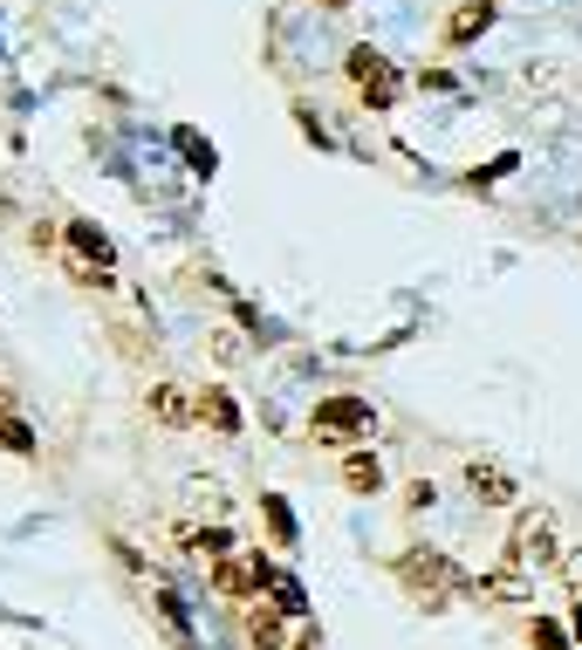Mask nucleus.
Segmentation results:
<instances>
[{
    "label": "nucleus",
    "instance_id": "1",
    "mask_svg": "<svg viewBox=\"0 0 582 650\" xmlns=\"http://www.w3.org/2000/svg\"><path fill=\"white\" fill-rule=\"evenodd\" d=\"M508 568H562V528H555L548 507H521L508 528Z\"/></svg>",
    "mask_w": 582,
    "mask_h": 650
},
{
    "label": "nucleus",
    "instance_id": "2",
    "mask_svg": "<svg viewBox=\"0 0 582 650\" xmlns=\"http://www.w3.org/2000/svg\"><path fill=\"white\" fill-rule=\"evenodd\" d=\"M309 432L329 438V446H349V438H370V432H377V411H370L364 398H322V404L309 411Z\"/></svg>",
    "mask_w": 582,
    "mask_h": 650
},
{
    "label": "nucleus",
    "instance_id": "3",
    "mask_svg": "<svg viewBox=\"0 0 582 650\" xmlns=\"http://www.w3.org/2000/svg\"><path fill=\"white\" fill-rule=\"evenodd\" d=\"M349 83L370 96V110H391L397 103V69L377 56V48H349Z\"/></svg>",
    "mask_w": 582,
    "mask_h": 650
},
{
    "label": "nucleus",
    "instance_id": "4",
    "mask_svg": "<svg viewBox=\"0 0 582 650\" xmlns=\"http://www.w3.org/2000/svg\"><path fill=\"white\" fill-rule=\"evenodd\" d=\"M466 493H473L479 507H514V500H521V480H514L500 459H473V465H466Z\"/></svg>",
    "mask_w": 582,
    "mask_h": 650
},
{
    "label": "nucleus",
    "instance_id": "5",
    "mask_svg": "<svg viewBox=\"0 0 582 650\" xmlns=\"http://www.w3.org/2000/svg\"><path fill=\"white\" fill-rule=\"evenodd\" d=\"M69 247L83 253V268H75L83 281H104V274L117 268V247H110V240H104V233H96L90 220H75V226H69Z\"/></svg>",
    "mask_w": 582,
    "mask_h": 650
},
{
    "label": "nucleus",
    "instance_id": "6",
    "mask_svg": "<svg viewBox=\"0 0 582 650\" xmlns=\"http://www.w3.org/2000/svg\"><path fill=\"white\" fill-rule=\"evenodd\" d=\"M487 28H494V0H460L446 21V48H473Z\"/></svg>",
    "mask_w": 582,
    "mask_h": 650
},
{
    "label": "nucleus",
    "instance_id": "7",
    "mask_svg": "<svg viewBox=\"0 0 582 650\" xmlns=\"http://www.w3.org/2000/svg\"><path fill=\"white\" fill-rule=\"evenodd\" d=\"M261 589H268V603L282 610L288 623H301V616H309V595H301V582L288 576V568H268V582H261Z\"/></svg>",
    "mask_w": 582,
    "mask_h": 650
},
{
    "label": "nucleus",
    "instance_id": "8",
    "mask_svg": "<svg viewBox=\"0 0 582 650\" xmlns=\"http://www.w3.org/2000/svg\"><path fill=\"white\" fill-rule=\"evenodd\" d=\"M473 595H487V603H527L535 589H527L521 568H494V576H479V582H473Z\"/></svg>",
    "mask_w": 582,
    "mask_h": 650
},
{
    "label": "nucleus",
    "instance_id": "9",
    "mask_svg": "<svg viewBox=\"0 0 582 650\" xmlns=\"http://www.w3.org/2000/svg\"><path fill=\"white\" fill-rule=\"evenodd\" d=\"M282 610H274L268 603V595H261V603H247V637H254V650H282Z\"/></svg>",
    "mask_w": 582,
    "mask_h": 650
},
{
    "label": "nucleus",
    "instance_id": "10",
    "mask_svg": "<svg viewBox=\"0 0 582 650\" xmlns=\"http://www.w3.org/2000/svg\"><path fill=\"white\" fill-rule=\"evenodd\" d=\"M199 418H213V432H219V438H234V432H240V404L213 383V390H199Z\"/></svg>",
    "mask_w": 582,
    "mask_h": 650
},
{
    "label": "nucleus",
    "instance_id": "11",
    "mask_svg": "<svg viewBox=\"0 0 582 650\" xmlns=\"http://www.w3.org/2000/svg\"><path fill=\"white\" fill-rule=\"evenodd\" d=\"M343 486L349 493H384V465H377V452H349L343 459Z\"/></svg>",
    "mask_w": 582,
    "mask_h": 650
},
{
    "label": "nucleus",
    "instance_id": "12",
    "mask_svg": "<svg viewBox=\"0 0 582 650\" xmlns=\"http://www.w3.org/2000/svg\"><path fill=\"white\" fill-rule=\"evenodd\" d=\"M151 411H158V418H165V425H186V418H192V411H199V404L186 398V390H179V383H158V390H151Z\"/></svg>",
    "mask_w": 582,
    "mask_h": 650
},
{
    "label": "nucleus",
    "instance_id": "13",
    "mask_svg": "<svg viewBox=\"0 0 582 650\" xmlns=\"http://www.w3.org/2000/svg\"><path fill=\"white\" fill-rule=\"evenodd\" d=\"M151 603H158V616H165V630H171V637H179V643L192 650V623H186V603H179V595H171V589H151Z\"/></svg>",
    "mask_w": 582,
    "mask_h": 650
},
{
    "label": "nucleus",
    "instance_id": "14",
    "mask_svg": "<svg viewBox=\"0 0 582 650\" xmlns=\"http://www.w3.org/2000/svg\"><path fill=\"white\" fill-rule=\"evenodd\" d=\"M186 548H192V555H206V562H226V555H234V534H226V528H192V534H186Z\"/></svg>",
    "mask_w": 582,
    "mask_h": 650
},
{
    "label": "nucleus",
    "instance_id": "15",
    "mask_svg": "<svg viewBox=\"0 0 582 650\" xmlns=\"http://www.w3.org/2000/svg\"><path fill=\"white\" fill-rule=\"evenodd\" d=\"M527 637H535V650H575V630H569V623H555V616H535V630H527Z\"/></svg>",
    "mask_w": 582,
    "mask_h": 650
},
{
    "label": "nucleus",
    "instance_id": "16",
    "mask_svg": "<svg viewBox=\"0 0 582 650\" xmlns=\"http://www.w3.org/2000/svg\"><path fill=\"white\" fill-rule=\"evenodd\" d=\"M171 144L186 151V165H192V172H213V165H219V158H213V144L199 138V130H171Z\"/></svg>",
    "mask_w": 582,
    "mask_h": 650
},
{
    "label": "nucleus",
    "instance_id": "17",
    "mask_svg": "<svg viewBox=\"0 0 582 650\" xmlns=\"http://www.w3.org/2000/svg\"><path fill=\"white\" fill-rule=\"evenodd\" d=\"M261 513H268L274 541H295V513H288V500H282V493H261Z\"/></svg>",
    "mask_w": 582,
    "mask_h": 650
},
{
    "label": "nucleus",
    "instance_id": "18",
    "mask_svg": "<svg viewBox=\"0 0 582 650\" xmlns=\"http://www.w3.org/2000/svg\"><path fill=\"white\" fill-rule=\"evenodd\" d=\"M0 446H8V452H35V432L21 418H0Z\"/></svg>",
    "mask_w": 582,
    "mask_h": 650
},
{
    "label": "nucleus",
    "instance_id": "19",
    "mask_svg": "<svg viewBox=\"0 0 582 650\" xmlns=\"http://www.w3.org/2000/svg\"><path fill=\"white\" fill-rule=\"evenodd\" d=\"M562 568H569V582L582 589V555H562Z\"/></svg>",
    "mask_w": 582,
    "mask_h": 650
},
{
    "label": "nucleus",
    "instance_id": "20",
    "mask_svg": "<svg viewBox=\"0 0 582 650\" xmlns=\"http://www.w3.org/2000/svg\"><path fill=\"white\" fill-rule=\"evenodd\" d=\"M569 630H575V650H582V610H575V616H569Z\"/></svg>",
    "mask_w": 582,
    "mask_h": 650
},
{
    "label": "nucleus",
    "instance_id": "21",
    "mask_svg": "<svg viewBox=\"0 0 582 650\" xmlns=\"http://www.w3.org/2000/svg\"><path fill=\"white\" fill-rule=\"evenodd\" d=\"M322 8H349V0H322Z\"/></svg>",
    "mask_w": 582,
    "mask_h": 650
}]
</instances>
